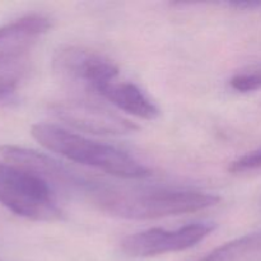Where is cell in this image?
Masks as SVG:
<instances>
[{"instance_id":"1","label":"cell","mask_w":261,"mask_h":261,"mask_svg":"<svg viewBox=\"0 0 261 261\" xmlns=\"http://www.w3.org/2000/svg\"><path fill=\"white\" fill-rule=\"evenodd\" d=\"M92 203L103 213L125 219H155L195 213L221 200L213 194L176 190H120L97 185L89 194Z\"/></svg>"},{"instance_id":"2","label":"cell","mask_w":261,"mask_h":261,"mask_svg":"<svg viewBox=\"0 0 261 261\" xmlns=\"http://www.w3.org/2000/svg\"><path fill=\"white\" fill-rule=\"evenodd\" d=\"M31 134L46 149L58 153L69 161L98 168L116 177L137 180L152 175L149 168L127 153L55 125L36 124L31 129Z\"/></svg>"},{"instance_id":"3","label":"cell","mask_w":261,"mask_h":261,"mask_svg":"<svg viewBox=\"0 0 261 261\" xmlns=\"http://www.w3.org/2000/svg\"><path fill=\"white\" fill-rule=\"evenodd\" d=\"M0 204L31 221L55 222L64 217L43 178L7 161H0Z\"/></svg>"},{"instance_id":"4","label":"cell","mask_w":261,"mask_h":261,"mask_svg":"<svg viewBox=\"0 0 261 261\" xmlns=\"http://www.w3.org/2000/svg\"><path fill=\"white\" fill-rule=\"evenodd\" d=\"M53 68L63 82L81 86L92 93L119 75V68L110 59L79 46H66L59 50Z\"/></svg>"},{"instance_id":"5","label":"cell","mask_w":261,"mask_h":261,"mask_svg":"<svg viewBox=\"0 0 261 261\" xmlns=\"http://www.w3.org/2000/svg\"><path fill=\"white\" fill-rule=\"evenodd\" d=\"M213 224L194 223L175 231L152 228L130 234L121 241V250L133 257H150L191 249L208 237Z\"/></svg>"},{"instance_id":"6","label":"cell","mask_w":261,"mask_h":261,"mask_svg":"<svg viewBox=\"0 0 261 261\" xmlns=\"http://www.w3.org/2000/svg\"><path fill=\"white\" fill-rule=\"evenodd\" d=\"M0 154H2L3 161H7L36 173L53 189L59 186L60 189L69 190L71 193H82L89 195L97 186V184L89 182L82 176L71 172L69 168H66L54 158L43 153L28 149V148L18 147V145H3L0 147Z\"/></svg>"},{"instance_id":"7","label":"cell","mask_w":261,"mask_h":261,"mask_svg":"<svg viewBox=\"0 0 261 261\" xmlns=\"http://www.w3.org/2000/svg\"><path fill=\"white\" fill-rule=\"evenodd\" d=\"M51 110L58 119L69 126L89 134L122 135L139 130V126L130 120L92 102H58Z\"/></svg>"},{"instance_id":"8","label":"cell","mask_w":261,"mask_h":261,"mask_svg":"<svg viewBox=\"0 0 261 261\" xmlns=\"http://www.w3.org/2000/svg\"><path fill=\"white\" fill-rule=\"evenodd\" d=\"M96 93L111 102L117 109L139 119L155 120L161 115L160 109L133 83L110 82L99 87Z\"/></svg>"},{"instance_id":"9","label":"cell","mask_w":261,"mask_h":261,"mask_svg":"<svg viewBox=\"0 0 261 261\" xmlns=\"http://www.w3.org/2000/svg\"><path fill=\"white\" fill-rule=\"evenodd\" d=\"M50 28V19L40 14H30L13 20L0 27V48L2 51L27 48L28 43Z\"/></svg>"},{"instance_id":"10","label":"cell","mask_w":261,"mask_h":261,"mask_svg":"<svg viewBox=\"0 0 261 261\" xmlns=\"http://www.w3.org/2000/svg\"><path fill=\"white\" fill-rule=\"evenodd\" d=\"M30 66L27 48L0 51V99L17 91Z\"/></svg>"},{"instance_id":"11","label":"cell","mask_w":261,"mask_h":261,"mask_svg":"<svg viewBox=\"0 0 261 261\" xmlns=\"http://www.w3.org/2000/svg\"><path fill=\"white\" fill-rule=\"evenodd\" d=\"M261 233L247 234L222 245L200 261H259Z\"/></svg>"},{"instance_id":"12","label":"cell","mask_w":261,"mask_h":261,"mask_svg":"<svg viewBox=\"0 0 261 261\" xmlns=\"http://www.w3.org/2000/svg\"><path fill=\"white\" fill-rule=\"evenodd\" d=\"M232 88L241 93H249L261 89V68L245 71L234 75L229 82Z\"/></svg>"},{"instance_id":"13","label":"cell","mask_w":261,"mask_h":261,"mask_svg":"<svg viewBox=\"0 0 261 261\" xmlns=\"http://www.w3.org/2000/svg\"><path fill=\"white\" fill-rule=\"evenodd\" d=\"M261 170V149L249 153L229 165L228 171L231 173H244L250 171Z\"/></svg>"}]
</instances>
